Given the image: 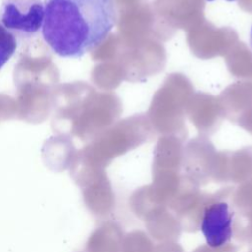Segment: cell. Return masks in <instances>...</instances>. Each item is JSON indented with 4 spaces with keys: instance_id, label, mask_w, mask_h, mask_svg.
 Here are the masks:
<instances>
[{
    "instance_id": "obj_3",
    "label": "cell",
    "mask_w": 252,
    "mask_h": 252,
    "mask_svg": "<svg viewBox=\"0 0 252 252\" xmlns=\"http://www.w3.org/2000/svg\"><path fill=\"white\" fill-rule=\"evenodd\" d=\"M200 229L211 248H220L232 238L233 212L226 202L210 204L203 212Z\"/></svg>"
},
{
    "instance_id": "obj_6",
    "label": "cell",
    "mask_w": 252,
    "mask_h": 252,
    "mask_svg": "<svg viewBox=\"0 0 252 252\" xmlns=\"http://www.w3.org/2000/svg\"><path fill=\"white\" fill-rule=\"evenodd\" d=\"M207 2H212V1H214V0H206ZM226 1H228V2H232V1H235V0H226Z\"/></svg>"
},
{
    "instance_id": "obj_2",
    "label": "cell",
    "mask_w": 252,
    "mask_h": 252,
    "mask_svg": "<svg viewBox=\"0 0 252 252\" xmlns=\"http://www.w3.org/2000/svg\"><path fill=\"white\" fill-rule=\"evenodd\" d=\"M44 10L42 0H4L0 21L15 36L30 37L42 29Z\"/></svg>"
},
{
    "instance_id": "obj_1",
    "label": "cell",
    "mask_w": 252,
    "mask_h": 252,
    "mask_svg": "<svg viewBox=\"0 0 252 252\" xmlns=\"http://www.w3.org/2000/svg\"><path fill=\"white\" fill-rule=\"evenodd\" d=\"M42 37L63 58H80L104 41L116 23L114 0H45Z\"/></svg>"
},
{
    "instance_id": "obj_5",
    "label": "cell",
    "mask_w": 252,
    "mask_h": 252,
    "mask_svg": "<svg viewBox=\"0 0 252 252\" xmlns=\"http://www.w3.org/2000/svg\"><path fill=\"white\" fill-rule=\"evenodd\" d=\"M249 44L252 49V26H251V30H250V35H249Z\"/></svg>"
},
{
    "instance_id": "obj_4",
    "label": "cell",
    "mask_w": 252,
    "mask_h": 252,
    "mask_svg": "<svg viewBox=\"0 0 252 252\" xmlns=\"http://www.w3.org/2000/svg\"><path fill=\"white\" fill-rule=\"evenodd\" d=\"M17 49V38L0 21V69L14 55Z\"/></svg>"
}]
</instances>
